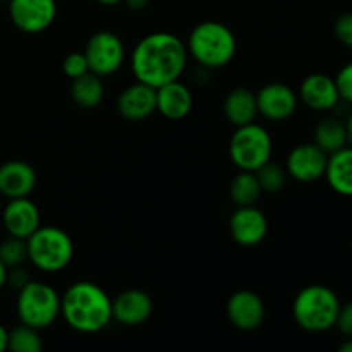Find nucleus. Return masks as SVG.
Wrapping results in <instances>:
<instances>
[{
    "mask_svg": "<svg viewBox=\"0 0 352 352\" xmlns=\"http://www.w3.org/2000/svg\"><path fill=\"white\" fill-rule=\"evenodd\" d=\"M223 116L234 127L254 122L258 116L256 93L244 86L230 89L223 100Z\"/></svg>",
    "mask_w": 352,
    "mask_h": 352,
    "instance_id": "obj_20",
    "label": "nucleus"
},
{
    "mask_svg": "<svg viewBox=\"0 0 352 352\" xmlns=\"http://www.w3.org/2000/svg\"><path fill=\"white\" fill-rule=\"evenodd\" d=\"M299 98L308 109L316 110V112L333 110L340 102L336 78L323 72L306 76L299 88Z\"/></svg>",
    "mask_w": 352,
    "mask_h": 352,
    "instance_id": "obj_16",
    "label": "nucleus"
},
{
    "mask_svg": "<svg viewBox=\"0 0 352 352\" xmlns=\"http://www.w3.org/2000/svg\"><path fill=\"white\" fill-rule=\"evenodd\" d=\"M329 153L316 143H301L289 151L285 170L289 177L299 182H315L325 175Z\"/></svg>",
    "mask_w": 352,
    "mask_h": 352,
    "instance_id": "obj_11",
    "label": "nucleus"
},
{
    "mask_svg": "<svg viewBox=\"0 0 352 352\" xmlns=\"http://www.w3.org/2000/svg\"><path fill=\"white\" fill-rule=\"evenodd\" d=\"M36 181V170L28 162L9 160L0 165V195L7 199L30 196Z\"/></svg>",
    "mask_w": 352,
    "mask_h": 352,
    "instance_id": "obj_18",
    "label": "nucleus"
},
{
    "mask_svg": "<svg viewBox=\"0 0 352 352\" xmlns=\"http://www.w3.org/2000/svg\"><path fill=\"white\" fill-rule=\"evenodd\" d=\"M333 34L346 47L352 48V12L339 16L333 23Z\"/></svg>",
    "mask_w": 352,
    "mask_h": 352,
    "instance_id": "obj_30",
    "label": "nucleus"
},
{
    "mask_svg": "<svg viewBox=\"0 0 352 352\" xmlns=\"http://www.w3.org/2000/svg\"><path fill=\"white\" fill-rule=\"evenodd\" d=\"M2 223L9 236L28 239L41 226L40 208L31 201L30 196L12 198L3 206Z\"/></svg>",
    "mask_w": 352,
    "mask_h": 352,
    "instance_id": "obj_15",
    "label": "nucleus"
},
{
    "mask_svg": "<svg viewBox=\"0 0 352 352\" xmlns=\"http://www.w3.org/2000/svg\"><path fill=\"white\" fill-rule=\"evenodd\" d=\"M313 138H315L313 143L318 144L325 153H336V151L347 146L346 122H342L339 117L333 116L323 117V119L315 126Z\"/></svg>",
    "mask_w": 352,
    "mask_h": 352,
    "instance_id": "obj_23",
    "label": "nucleus"
},
{
    "mask_svg": "<svg viewBox=\"0 0 352 352\" xmlns=\"http://www.w3.org/2000/svg\"><path fill=\"white\" fill-rule=\"evenodd\" d=\"M340 311V301L327 285L313 284L301 289L292 302V316L299 329L322 333L333 329Z\"/></svg>",
    "mask_w": 352,
    "mask_h": 352,
    "instance_id": "obj_4",
    "label": "nucleus"
},
{
    "mask_svg": "<svg viewBox=\"0 0 352 352\" xmlns=\"http://www.w3.org/2000/svg\"><path fill=\"white\" fill-rule=\"evenodd\" d=\"M346 131H347V144L352 146V113L346 120Z\"/></svg>",
    "mask_w": 352,
    "mask_h": 352,
    "instance_id": "obj_34",
    "label": "nucleus"
},
{
    "mask_svg": "<svg viewBox=\"0 0 352 352\" xmlns=\"http://www.w3.org/2000/svg\"><path fill=\"white\" fill-rule=\"evenodd\" d=\"M261 195H263V191H261V186L258 182V177L254 172L241 170L230 181L229 196L236 206L256 205Z\"/></svg>",
    "mask_w": 352,
    "mask_h": 352,
    "instance_id": "obj_24",
    "label": "nucleus"
},
{
    "mask_svg": "<svg viewBox=\"0 0 352 352\" xmlns=\"http://www.w3.org/2000/svg\"><path fill=\"white\" fill-rule=\"evenodd\" d=\"M9 17L23 33L36 34L54 24L57 17L55 0H9Z\"/></svg>",
    "mask_w": 352,
    "mask_h": 352,
    "instance_id": "obj_9",
    "label": "nucleus"
},
{
    "mask_svg": "<svg viewBox=\"0 0 352 352\" xmlns=\"http://www.w3.org/2000/svg\"><path fill=\"white\" fill-rule=\"evenodd\" d=\"M62 71L67 78L76 79L79 76L86 74L89 71L88 60H86L85 54L82 52H71L69 55H65L64 60H62Z\"/></svg>",
    "mask_w": 352,
    "mask_h": 352,
    "instance_id": "obj_28",
    "label": "nucleus"
},
{
    "mask_svg": "<svg viewBox=\"0 0 352 352\" xmlns=\"http://www.w3.org/2000/svg\"><path fill=\"white\" fill-rule=\"evenodd\" d=\"M188 57V47L177 34L158 31L138 41L131 55V69L136 81L160 88L181 78Z\"/></svg>",
    "mask_w": 352,
    "mask_h": 352,
    "instance_id": "obj_1",
    "label": "nucleus"
},
{
    "mask_svg": "<svg viewBox=\"0 0 352 352\" xmlns=\"http://www.w3.org/2000/svg\"><path fill=\"white\" fill-rule=\"evenodd\" d=\"M265 302L256 292L250 289H241L230 294L226 305V315L230 325L241 332H253L263 325Z\"/></svg>",
    "mask_w": 352,
    "mask_h": 352,
    "instance_id": "obj_10",
    "label": "nucleus"
},
{
    "mask_svg": "<svg viewBox=\"0 0 352 352\" xmlns=\"http://www.w3.org/2000/svg\"><path fill=\"white\" fill-rule=\"evenodd\" d=\"M329 186L337 195L352 198V146L329 155L325 175Z\"/></svg>",
    "mask_w": 352,
    "mask_h": 352,
    "instance_id": "obj_21",
    "label": "nucleus"
},
{
    "mask_svg": "<svg viewBox=\"0 0 352 352\" xmlns=\"http://www.w3.org/2000/svg\"><path fill=\"white\" fill-rule=\"evenodd\" d=\"M229 234L234 243L243 248H254L265 241L268 234V220L256 205L237 206L230 215Z\"/></svg>",
    "mask_w": 352,
    "mask_h": 352,
    "instance_id": "obj_13",
    "label": "nucleus"
},
{
    "mask_svg": "<svg viewBox=\"0 0 352 352\" xmlns=\"http://www.w3.org/2000/svg\"><path fill=\"white\" fill-rule=\"evenodd\" d=\"M7 268H6V265L2 263V261H0V289L3 287V285L7 284Z\"/></svg>",
    "mask_w": 352,
    "mask_h": 352,
    "instance_id": "obj_35",
    "label": "nucleus"
},
{
    "mask_svg": "<svg viewBox=\"0 0 352 352\" xmlns=\"http://www.w3.org/2000/svg\"><path fill=\"white\" fill-rule=\"evenodd\" d=\"M337 329L346 337H352V301L346 306H340L339 316H337Z\"/></svg>",
    "mask_w": 352,
    "mask_h": 352,
    "instance_id": "obj_31",
    "label": "nucleus"
},
{
    "mask_svg": "<svg viewBox=\"0 0 352 352\" xmlns=\"http://www.w3.org/2000/svg\"><path fill=\"white\" fill-rule=\"evenodd\" d=\"M188 54L205 69L226 67L237 52L232 30L219 21H203L192 28L188 38Z\"/></svg>",
    "mask_w": 352,
    "mask_h": 352,
    "instance_id": "obj_3",
    "label": "nucleus"
},
{
    "mask_svg": "<svg viewBox=\"0 0 352 352\" xmlns=\"http://www.w3.org/2000/svg\"><path fill=\"white\" fill-rule=\"evenodd\" d=\"M3 2H9V0H3Z\"/></svg>",
    "mask_w": 352,
    "mask_h": 352,
    "instance_id": "obj_38",
    "label": "nucleus"
},
{
    "mask_svg": "<svg viewBox=\"0 0 352 352\" xmlns=\"http://www.w3.org/2000/svg\"><path fill=\"white\" fill-rule=\"evenodd\" d=\"M60 315L76 332L98 333L112 322V299L93 282H74L60 296Z\"/></svg>",
    "mask_w": 352,
    "mask_h": 352,
    "instance_id": "obj_2",
    "label": "nucleus"
},
{
    "mask_svg": "<svg viewBox=\"0 0 352 352\" xmlns=\"http://www.w3.org/2000/svg\"><path fill=\"white\" fill-rule=\"evenodd\" d=\"M254 174H256L258 182H260L261 191L263 192H272V195H275V192L284 191L285 184H287V170H285L282 165L275 164V162L272 160H268L267 164L261 165Z\"/></svg>",
    "mask_w": 352,
    "mask_h": 352,
    "instance_id": "obj_26",
    "label": "nucleus"
},
{
    "mask_svg": "<svg viewBox=\"0 0 352 352\" xmlns=\"http://www.w3.org/2000/svg\"><path fill=\"white\" fill-rule=\"evenodd\" d=\"M7 336H9V330L0 323V352L7 351Z\"/></svg>",
    "mask_w": 352,
    "mask_h": 352,
    "instance_id": "obj_33",
    "label": "nucleus"
},
{
    "mask_svg": "<svg viewBox=\"0 0 352 352\" xmlns=\"http://www.w3.org/2000/svg\"><path fill=\"white\" fill-rule=\"evenodd\" d=\"M117 110L131 122H141L157 112V88L136 81L124 88L117 98Z\"/></svg>",
    "mask_w": 352,
    "mask_h": 352,
    "instance_id": "obj_14",
    "label": "nucleus"
},
{
    "mask_svg": "<svg viewBox=\"0 0 352 352\" xmlns=\"http://www.w3.org/2000/svg\"><path fill=\"white\" fill-rule=\"evenodd\" d=\"M153 313V301L141 289H127L112 299V320L124 327H138L148 322Z\"/></svg>",
    "mask_w": 352,
    "mask_h": 352,
    "instance_id": "obj_17",
    "label": "nucleus"
},
{
    "mask_svg": "<svg viewBox=\"0 0 352 352\" xmlns=\"http://www.w3.org/2000/svg\"><path fill=\"white\" fill-rule=\"evenodd\" d=\"M131 10H144L148 6H150L151 0H122Z\"/></svg>",
    "mask_w": 352,
    "mask_h": 352,
    "instance_id": "obj_32",
    "label": "nucleus"
},
{
    "mask_svg": "<svg viewBox=\"0 0 352 352\" xmlns=\"http://www.w3.org/2000/svg\"><path fill=\"white\" fill-rule=\"evenodd\" d=\"M95 2H98L100 6H117V3H120L122 0H95Z\"/></svg>",
    "mask_w": 352,
    "mask_h": 352,
    "instance_id": "obj_37",
    "label": "nucleus"
},
{
    "mask_svg": "<svg viewBox=\"0 0 352 352\" xmlns=\"http://www.w3.org/2000/svg\"><path fill=\"white\" fill-rule=\"evenodd\" d=\"M28 261L45 274H58L69 267L74 256V243L65 230L40 226L26 239Z\"/></svg>",
    "mask_w": 352,
    "mask_h": 352,
    "instance_id": "obj_5",
    "label": "nucleus"
},
{
    "mask_svg": "<svg viewBox=\"0 0 352 352\" xmlns=\"http://www.w3.org/2000/svg\"><path fill=\"white\" fill-rule=\"evenodd\" d=\"M0 261L6 265L7 270L23 267L28 261L26 239L9 236L0 243Z\"/></svg>",
    "mask_w": 352,
    "mask_h": 352,
    "instance_id": "obj_27",
    "label": "nucleus"
},
{
    "mask_svg": "<svg viewBox=\"0 0 352 352\" xmlns=\"http://www.w3.org/2000/svg\"><path fill=\"white\" fill-rule=\"evenodd\" d=\"M71 96L72 102H74L79 109H96V107L103 102V96H105V85H103V79L91 71L79 76V78L72 79Z\"/></svg>",
    "mask_w": 352,
    "mask_h": 352,
    "instance_id": "obj_22",
    "label": "nucleus"
},
{
    "mask_svg": "<svg viewBox=\"0 0 352 352\" xmlns=\"http://www.w3.org/2000/svg\"><path fill=\"white\" fill-rule=\"evenodd\" d=\"M274 143L263 126L256 122L236 127L229 141V157L239 170L256 172L261 165L272 160Z\"/></svg>",
    "mask_w": 352,
    "mask_h": 352,
    "instance_id": "obj_7",
    "label": "nucleus"
},
{
    "mask_svg": "<svg viewBox=\"0 0 352 352\" xmlns=\"http://www.w3.org/2000/svg\"><path fill=\"white\" fill-rule=\"evenodd\" d=\"M7 349L12 352H41L43 351V340H41L40 330L19 323L12 330H9Z\"/></svg>",
    "mask_w": 352,
    "mask_h": 352,
    "instance_id": "obj_25",
    "label": "nucleus"
},
{
    "mask_svg": "<svg viewBox=\"0 0 352 352\" xmlns=\"http://www.w3.org/2000/svg\"><path fill=\"white\" fill-rule=\"evenodd\" d=\"M195 98L179 79L157 88V112L168 120H182L191 113Z\"/></svg>",
    "mask_w": 352,
    "mask_h": 352,
    "instance_id": "obj_19",
    "label": "nucleus"
},
{
    "mask_svg": "<svg viewBox=\"0 0 352 352\" xmlns=\"http://www.w3.org/2000/svg\"><path fill=\"white\" fill-rule=\"evenodd\" d=\"M339 352H352V337H347L346 342L340 344Z\"/></svg>",
    "mask_w": 352,
    "mask_h": 352,
    "instance_id": "obj_36",
    "label": "nucleus"
},
{
    "mask_svg": "<svg viewBox=\"0 0 352 352\" xmlns=\"http://www.w3.org/2000/svg\"><path fill=\"white\" fill-rule=\"evenodd\" d=\"M258 116L272 122H282L294 116L298 109V93L284 82H268L256 93Z\"/></svg>",
    "mask_w": 352,
    "mask_h": 352,
    "instance_id": "obj_12",
    "label": "nucleus"
},
{
    "mask_svg": "<svg viewBox=\"0 0 352 352\" xmlns=\"http://www.w3.org/2000/svg\"><path fill=\"white\" fill-rule=\"evenodd\" d=\"M16 311L21 323L45 330L60 315V296L52 285L30 280L17 291Z\"/></svg>",
    "mask_w": 352,
    "mask_h": 352,
    "instance_id": "obj_6",
    "label": "nucleus"
},
{
    "mask_svg": "<svg viewBox=\"0 0 352 352\" xmlns=\"http://www.w3.org/2000/svg\"><path fill=\"white\" fill-rule=\"evenodd\" d=\"M82 54L88 60L89 71L98 74L100 78H107L122 67L126 48L119 34L102 30L88 38Z\"/></svg>",
    "mask_w": 352,
    "mask_h": 352,
    "instance_id": "obj_8",
    "label": "nucleus"
},
{
    "mask_svg": "<svg viewBox=\"0 0 352 352\" xmlns=\"http://www.w3.org/2000/svg\"><path fill=\"white\" fill-rule=\"evenodd\" d=\"M337 88H339L340 100L352 105V62L344 65L336 76Z\"/></svg>",
    "mask_w": 352,
    "mask_h": 352,
    "instance_id": "obj_29",
    "label": "nucleus"
}]
</instances>
